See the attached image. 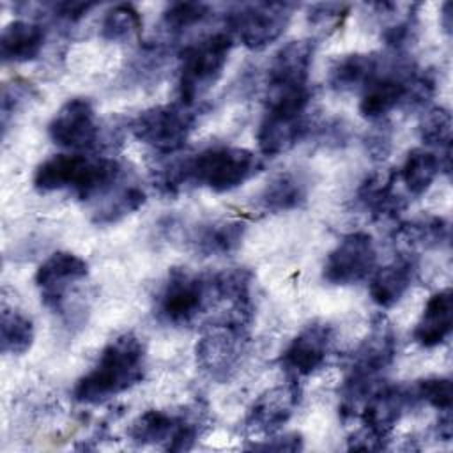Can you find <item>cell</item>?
<instances>
[{
    "label": "cell",
    "mask_w": 453,
    "mask_h": 453,
    "mask_svg": "<svg viewBox=\"0 0 453 453\" xmlns=\"http://www.w3.org/2000/svg\"><path fill=\"white\" fill-rule=\"evenodd\" d=\"M145 366L143 342L133 333L119 334L104 345L96 365L76 380L73 396L80 403H101L142 382Z\"/></svg>",
    "instance_id": "6da1fadb"
},
{
    "label": "cell",
    "mask_w": 453,
    "mask_h": 453,
    "mask_svg": "<svg viewBox=\"0 0 453 453\" xmlns=\"http://www.w3.org/2000/svg\"><path fill=\"white\" fill-rule=\"evenodd\" d=\"M122 179V166L111 157H87L83 154H55L34 172V188L39 193L73 189L87 202L101 198Z\"/></svg>",
    "instance_id": "7a4b0ae2"
},
{
    "label": "cell",
    "mask_w": 453,
    "mask_h": 453,
    "mask_svg": "<svg viewBox=\"0 0 453 453\" xmlns=\"http://www.w3.org/2000/svg\"><path fill=\"white\" fill-rule=\"evenodd\" d=\"M253 313L226 310L202 327L195 345L196 366L211 379L226 380L241 365L250 342Z\"/></svg>",
    "instance_id": "3957f363"
},
{
    "label": "cell",
    "mask_w": 453,
    "mask_h": 453,
    "mask_svg": "<svg viewBox=\"0 0 453 453\" xmlns=\"http://www.w3.org/2000/svg\"><path fill=\"white\" fill-rule=\"evenodd\" d=\"M214 303L212 274L173 267L156 296V315L168 326H188Z\"/></svg>",
    "instance_id": "277c9868"
},
{
    "label": "cell",
    "mask_w": 453,
    "mask_h": 453,
    "mask_svg": "<svg viewBox=\"0 0 453 453\" xmlns=\"http://www.w3.org/2000/svg\"><path fill=\"white\" fill-rule=\"evenodd\" d=\"M234 39L228 32L211 34L184 48L179 67V99L195 106L221 78Z\"/></svg>",
    "instance_id": "5b68a950"
},
{
    "label": "cell",
    "mask_w": 453,
    "mask_h": 453,
    "mask_svg": "<svg viewBox=\"0 0 453 453\" xmlns=\"http://www.w3.org/2000/svg\"><path fill=\"white\" fill-rule=\"evenodd\" d=\"M260 168L262 161L258 156L242 147H211L186 157L188 182L216 193H226L242 186Z\"/></svg>",
    "instance_id": "8992f818"
},
{
    "label": "cell",
    "mask_w": 453,
    "mask_h": 453,
    "mask_svg": "<svg viewBox=\"0 0 453 453\" xmlns=\"http://www.w3.org/2000/svg\"><path fill=\"white\" fill-rule=\"evenodd\" d=\"M310 90L267 101V110L257 131V143L264 156H280L304 140L310 133Z\"/></svg>",
    "instance_id": "52a82bcc"
},
{
    "label": "cell",
    "mask_w": 453,
    "mask_h": 453,
    "mask_svg": "<svg viewBox=\"0 0 453 453\" xmlns=\"http://www.w3.org/2000/svg\"><path fill=\"white\" fill-rule=\"evenodd\" d=\"M196 120L193 106L184 103L157 104L140 111L131 122L133 136L157 152H177L188 140Z\"/></svg>",
    "instance_id": "ba28073f"
},
{
    "label": "cell",
    "mask_w": 453,
    "mask_h": 453,
    "mask_svg": "<svg viewBox=\"0 0 453 453\" xmlns=\"http://www.w3.org/2000/svg\"><path fill=\"white\" fill-rule=\"evenodd\" d=\"M294 9L296 4L288 2H255L237 5L228 16V34H234L253 51L264 50L283 35Z\"/></svg>",
    "instance_id": "9c48e42d"
},
{
    "label": "cell",
    "mask_w": 453,
    "mask_h": 453,
    "mask_svg": "<svg viewBox=\"0 0 453 453\" xmlns=\"http://www.w3.org/2000/svg\"><path fill=\"white\" fill-rule=\"evenodd\" d=\"M377 251L372 235L352 232L343 235L329 251L322 267V278L331 285H354L373 273Z\"/></svg>",
    "instance_id": "30bf717a"
},
{
    "label": "cell",
    "mask_w": 453,
    "mask_h": 453,
    "mask_svg": "<svg viewBox=\"0 0 453 453\" xmlns=\"http://www.w3.org/2000/svg\"><path fill=\"white\" fill-rule=\"evenodd\" d=\"M315 42L296 39L283 44L273 57L267 73V97H283L310 90L308 78L313 62Z\"/></svg>",
    "instance_id": "8fae6325"
},
{
    "label": "cell",
    "mask_w": 453,
    "mask_h": 453,
    "mask_svg": "<svg viewBox=\"0 0 453 453\" xmlns=\"http://www.w3.org/2000/svg\"><path fill=\"white\" fill-rule=\"evenodd\" d=\"M88 276V264L71 251L51 253L35 271L34 283L41 301L53 311H62L71 288Z\"/></svg>",
    "instance_id": "7c38bea8"
},
{
    "label": "cell",
    "mask_w": 453,
    "mask_h": 453,
    "mask_svg": "<svg viewBox=\"0 0 453 453\" xmlns=\"http://www.w3.org/2000/svg\"><path fill=\"white\" fill-rule=\"evenodd\" d=\"M50 138L71 150H87L97 145L99 124L94 106L85 97L67 99L48 124Z\"/></svg>",
    "instance_id": "4fadbf2b"
},
{
    "label": "cell",
    "mask_w": 453,
    "mask_h": 453,
    "mask_svg": "<svg viewBox=\"0 0 453 453\" xmlns=\"http://www.w3.org/2000/svg\"><path fill=\"white\" fill-rule=\"evenodd\" d=\"M333 340L334 329L331 324L311 322L304 326L281 352V368L294 380L315 373L326 363Z\"/></svg>",
    "instance_id": "5bb4252c"
},
{
    "label": "cell",
    "mask_w": 453,
    "mask_h": 453,
    "mask_svg": "<svg viewBox=\"0 0 453 453\" xmlns=\"http://www.w3.org/2000/svg\"><path fill=\"white\" fill-rule=\"evenodd\" d=\"M301 402V388L290 379L285 384L265 389L248 409L244 428L251 435H274L296 412Z\"/></svg>",
    "instance_id": "9a60e30c"
},
{
    "label": "cell",
    "mask_w": 453,
    "mask_h": 453,
    "mask_svg": "<svg viewBox=\"0 0 453 453\" xmlns=\"http://www.w3.org/2000/svg\"><path fill=\"white\" fill-rule=\"evenodd\" d=\"M196 428L198 423L184 414L150 409L131 423L129 437L136 444L165 442L166 449L182 451L195 441Z\"/></svg>",
    "instance_id": "2e32d148"
},
{
    "label": "cell",
    "mask_w": 453,
    "mask_h": 453,
    "mask_svg": "<svg viewBox=\"0 0 453 453\" xmlns=\"http://www.w3.org/2000/svg\"><path fill=\"white\" fill-rule=\"evenodd\" d=\"M414 403L416 400L409 384H379L365 400L357 416L363 421V428L388 441L395 425Z\"/></svg>",
    "instance_id": "e0dca14e"
},
{
    "label": "cell",
    "mask_w": 453,
    "mask_h": 453,
    "mask_svg": "<svg viewBox=\"0 0 453 453\" xmlns=\"http://www.w3.org/2000/svg\"><path fill=\"white\" fill-rule=\"evenodd\" d=\"M398 170L395 168H380L368 173L357 191L356 200L373 219L395 218L402 209H405L407 202L396 189Z\"/></svg>",
    "instance_id": "ac0fdd59"
},
{
    "label": "cell",
    "mask_w": 453,
    "mask_h": 453,
    "mask_svg": "<svg viewBox=\"0 0 453 453\" xmlns=\"http://www.w3.org/2000/svg\"><path fill=\"white\" fill-rule=\"evenodd\" d=\"M412 67L398 71H382L363 92L359 99V113L368 120H380L389 111L403 106L407 92V74Z\"/></svg>",
    "instance_id": "d6986e66"
},
{
    "label": "cell",
    "mask_w": 453,
    "mask_h": 453,
    "mask_svg": "<svg viewBox=\"0 0 453 453\" xmlns=\"http://www.w3.org/2000/svg\"><path fill=\"white\" fill-rule=\"evenodd\" d=\"M418 262L412 253H402L389 264L382 265L370 278V297L380 308L395 306L412 287Z\"/></svg>",
    "instance_id": "ffe728a7"
},
{
    "label": "cell",
    "mask_w": 453,
    "mask_h": 453,
    "mask_svg": "<svg viewBox=\"0 0 453 453\" xmlns=\"http://www.w3.org/2000/svg\"><path fill=\"white\" fill-rule=\"evenodd\" d=\"M453 327V297L451 288L432 294L414 327V342L425 349H432L446 342Z\"/></svg>",
    "instance_id": "44dd1931"
},
{
    "label": "cell",
    "mask_w": 453,
    "mask_h": 453,
    "mask_svg": "<svg viewBox=\"0 0 453 453\" xmlns=\"http://www.w3.org/2000/svg\"><path fill=\"white\" fill-rule=\"evenodd\" d=\"M246 228V223L241 219L207 221L191 232L189 244L203 257L230 255L242 244Z\"/></svg>",
    "instance_id": "7402d4cb"
},
{
    "label": "cell",
    "mask_w": 453,
    "mask_h": 453,
    "mask_svg": "<svg viewBox=\"0 0 453 453\" xmlns=\"http://www.w3.org/2000/svg\"><path fill=\"white\" fill-rule=\"evenodd\" d=\"M382 73V60L375 53H349L329 69L327 83L336 92H363Z\"/></svg>",
    "instance_id": "603a6c76"
},
{
    "label": "cell",
    "mask_w": 453,
    "mask_h": 453,
    "mask_svg": "<svg viewBox=\"0 0 453 453\" xmlns=\"http://www.w3.org/2000/svg\"><path fill=\"white\" fill-rule=\"evenodd\" d=\"M46 41V30L41 23L14 19L0 34V57L4 62L19 64L39 57Z\"/></svg>",
    "instance_id": "cb8c5ba5"
},
{
    "label": "cell",
    "mask_w": 453,
    "mask_h": 453,
    "mask_svg": "<svg viewBox=\"0 0 453 453\" xmlns=\"http://www.w3.org/2000/svg\"><path fill=\"white\" fill-rule=\"evenodd\" d=\"M308 200V182L294 170H283L273 175L264 186L258 203L269 212H288L303 207Z\"/></svg>",
    "instance_id": "d4e9b609"
},
{
    "label": "cell",
    "mask_w": 453,
    "mask_h": 453,
    "mask_svg": "<svg viewBox=\"0 0 453 453\" xmlns=\"http://www.w3.org/2000/svg\"><path fill=\"white\" fill-rule=\"evenodd\" d=\"M441 157L430 149L414 147L407 152L402 168L398 170V179L405 184L412 196H419L428 191L437 173L441 172Z\"/></svg>",
    "instance_id": "484cf974"
},
{
    "label": "cell",
    "mask_w": 453,
    "mask_h": 453,
    "mask_svg": "<svg viewBox=\"0 0 453 453\" xmlns=\"http://www.w3.org/2000/svg\"><path fill=\"white\" fill-rule=\"evenodd\" d=\"M99 200L101 202L94 211L92 221L97 225H111L138 211L145 203V191L136 184L115 186Z\"/></svg>",
    "instance_id": "4316f807"
},
{
    "label": "cell",
    "mask_w": 453,
    "mask_h": 453,
    "mask_svg": "<svg viewBox=\"0 0 453 453\" xmlns=\"http://www.w3.org/2000/svg\"><path fill=\"white\" fill-rule=\"evenodd\" d=\"M396 237L411 250L441 248L449 239V223L441 216H423L403 223L396 230Z\"/></svg>",
    "instance_id": "83f0119b"
},
{
    "label": "cell",
    "mask_w": 453,
    "mask_h": 453,
    "mask_svg": "<svg viewBox=\"0 0 453 453\" xmlns=\"http://www.w3.org/2000/svg\"><path fill=\"white\" fill-rule=\"evenodd\" d=\"M34 343V324L19 310L2 306L0 317V350L4 354L21 356Z\"/></svg>",
    "instance_id": "f1b7e54d"
},
{
    "label": "cell",
    "mask_w": 453,
    "mask_h": 453,
    "mask_svg": "<svg viewBox=\"0 0 453 453\" xmlns=\"http://www.w3.org/2000/svg\"><path fill=\"white\" fill-rule=\"evenodd\" d=\"M142 16L131 4H117L108 9L101 21V37L111 42H122L140 34Z\"/></svg>",
    "instance_id": "f546056e"
},
{
    "label": "cell",
    "mask_w": 453,
    "mask_h": 453,
    "mask_svg": "<svg viewBox=\"0 0 453 453\" xmlns=\"http://www.w3.org/2000/svg\"><path fill=\"white\" fill-rule=\"evenodd\" d=\"M451 113L444 106L426 110L419 120V136L430 147L451 149Z\"/></svg>",
    "instance_id": "4dcf8cb0"
},
{
    "label": "cell",
    "mask_w": 453,
    "mask_h": 453,
    "mask_svg": "<svg viewBox=\"0 0 453 453\" xmlns=\"http://www.w3.org/2000/svg\"><path fill=\"white\" fill-rule=\"evenodd\" d=\"M416 403H426L437 411H451V380L448 377H426L411 384Z\"/></svg>",
    "instance_id": "1f68e13d"
},
{
    "label": "cell",
    "mask_w": 453,
    "mask_h": 453,
    "mask_svg": "<svg viewBox=\"0 0 453 453\" xmlns=\"http://www.w3.org/2000/svg\"><path fill=\"white\" fill-rule=\"evenodd\" d=\"M211 16V5L203 2H175L163 11V23L168 30H186Z\"/></svg>",
    "instance_id": "d6a6232c"
},
{
    "label": "cell",
    "mask_w": 453,
    "mask_h": 453,
    "mask_svg": "<svg viewBox=\"0 0 453 453\" xmlns=\"http://www.w3.org/2000/svg\"><path fill=\"white\" fill-rule=\"evenodd\" d=\"M350 5L347 4H313L308 9V21L310 25L320 30H334L342 21L347 18Z\"/></svg>",
    "instance_id": "836d02e7"
},
{
    "label": "cell",
    "mask_w": 453,
    "mask_h": 453,
    "mask_svg": "<svg viewBox=\"0 0 453 453\" xmlns=\"http://www.w3.org/2000/svg\"><path fill=\"white\" fill-rule=\"evenodd\" d=\"M28 94H30L28 83H23V81L4 83V87H2V126H4V131L7 129V122H9L11 115H14V111H18L23 106Z\"/></svg>",
    "instance_id": "e575fe53"
},
{
    "label": "cell",
    "mask_w": 453,
    "mask_h": 453,
    "mask_svg": "<svg viewBox=\"0 0 453 453\" xmlns=\"http://www.w3.org/2000/svg\"><path fill=\"white\" fill-rule=\"evenodd\" d=\"M260 442H253L248 448L250 449H262V451H299L303 449V437L297 432H288L283 435H269L264 439H258Z\"/></svg>",
    "instance_id": "d590c367"
},
{
    "label": "cell",
    "mask_w": 453,
    "mask_h": 453,
    "mask_svg": "<svg viewBox=\"0 0 453 453\" xmlns=\"http://www.w3.org/2000/svg\"><path fill=\"white\" fill-rule=\"evenodd\" d=\"M50 14H53L58 19H64L67 23H76L81 18L88 14L90 9L96 7V4L90 2H57V4H48Z\"/></svg>",
    "instance_id": "8d00e7d4"
},
{
    "label": "cell",
    "mask_w": 453,
    "mask_h": 453,
    "mask_svg": "<svg viewBox=\"0 0 453 453\" xmlns=\"http://www.w3.org/2000/svg\"><path fill=\"white\" fill-rule=\"evenodd\" d=\"M386 448V441L379 439L366 428H359L349 439V449H361V451H379Z\"/></svg>",
    "instance_id": "74e56055"
},
{
    "label": "cell",
    "mask_w": 453,
    "mask_h": 453,
    "mask_svg": "<svg viewBox=\"0 0 453 453\" xmlns=\"http://www.w3.org/2000/svg\"><path fill=\"white\" fill-rule=\"evenodd\" d=\"M389 143H391V136L389 133H386V127H380V126L373 129L366 138L368 150L372 152L373 157H379V159L386 156V152L389 150Z\"/></svg>",
    "instance_id": "f35d334b"
},
{
    "label": "cell",
    "mask_w": 453,
    "mask_h": 453,
    "mask_svg": "<svg viewBox=\"0 0 453 453\" xmlns=\"http://www.w3.org/2000/svg\"><path fill=\"white\" fill-rule=\"evenodd\" d=\"M451 11H453L451 2H444V4H442V9H441V25H442V28H444L448 34L451 32Z\"/></svg>",
    "instance_id": "ab89813d"
}]
</instances>
